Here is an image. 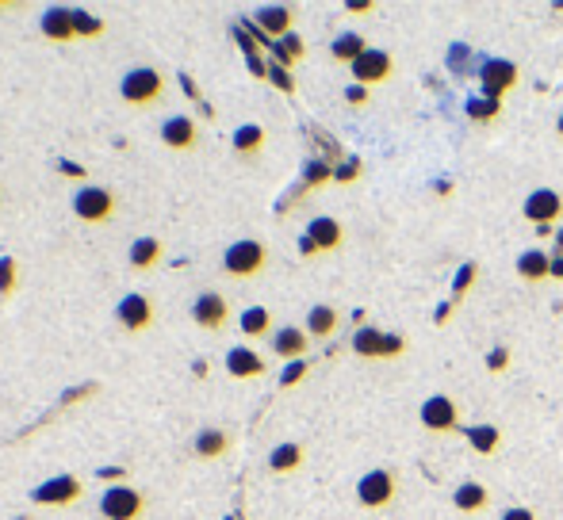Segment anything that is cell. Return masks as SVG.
<instances>
[{"label":"cell","mask_w":563,"mask_h":520,"mask_svg":"<svg viewBox=\"0 0 563 520\" xmlns=\"http://www.w3.org/2000/svg\"><path fill=\"white\" fill-rule=\"evenodd\" d=\"M307 352H311V334L303 325L272 329V356H280L284 364H292V360H307Z\"/></svg>","instance_id":"obj_13"},{"label":"cell","mask_w":563,"mask_h":520,"mask_svg":"<svg viewBox=\"0 0 563 520\" xmlns=\"http://www.w3.org/2000/svg\"><path fill=\"white\" fill-rule=\"evenodd\" d=\"M57 169H62V177H69V180H84V177H89V169L77 165V161H69V157H62Z\"/></svg>","instance_id":"obj_39"},{"label":"cell","mask_w":563,"mask_h":520,"mask_svg":"<svg viewBox=\"0 0 563 520\" xmlns=\"http://www.w3.org/2000/svg\"><path fill=\"white\" fill-rule=\"evenodd\" d=\"M238 329L245 337H268V329H272V310L268 307H250V310H242L238 314Z\"/></svg>","instance_id":"obj_30"},{"label":"cell","mask_w":563,"mask_h":520,"mask_svg":"<svg viewBox=\"0 0 563 520\" xmlns=\"http://www.w3.org/2000/svg\"><path fill=\"white\" fill-rule=\"evenodd\" d=\"M365 50H368V39L360 31H341L334 42H330V57H334L338 65H353Z\"/></svg>","instance_id":"obj_25"},{"label":"cell","mask_w":563,"mask_h":520,"mask_svg":"<svg viewBox=\"0 0 563 520\" xmlns=\"http://www.w3.org/2000/svg\"><path fill=\"white\" fill-rule=\"evenodd\" d=\"M20 283V264L16 256H0V299H12Z\"/></svg>","instance_id":"obj_33"},{"label":"cell","mask_w":563,"mask_h":520,"mask_svg":"<svg viewBox=\"0 0 563 520\" xmlns=\"http://www.w3.org/2000/svg\"><path fill=\"white\" fill-rule=\"evenodd\" d=\"M245 65H250V74H253V77H261V81H268V62H265V57H261V54H257V57H245Z\"/></svg>","instance_id":"obj_42"},{"label":"cell","mask_w":563,"mask_h":520,"mask_svg":"<svg viewBox=\"0 0 563 520\" xmlns=\"http://www.w3.org/2000/svg\"><path fill=\"white\" fill-rule=\"evenodd\" d=\"M100 479H104V482H115V486H119V479H127V471H123V467H104V471H100Z\"/></svg>","instance_id":"obj_45"},{"label":"cell","mask_w":563,"mask_h":520,"mask_svg":"<svg viewBox=\"0 0 563 520\" xmlns=\"http://www.w3.org/2000/svg\"><path fill=\"white\" fill-rule=\"evenodd\" d=\"M303 329L311 334V341H330L341 329V310L330 307V302H314V307L307 310V322H303Z\"/></svg>","instance_id":"obj_18"},{"label":"cell","mask_w":563,"mask_h":520,"mask_svg":"<svg viewBox=\"0 0 563 520\" xmlns=\"http://www.w3.org/2000/svg\"><path fill=\"white\" fill-rule=\"evenodd\" d=\"M165 96V77L157 74L154 65H135L127 69L123 81H119V100L131 108H150Z\"/></svg>","instance_id":"obj_2"},{"label":"cell","mask_w":563,"mask_h":520,"mask_svg":"<svg viewBox=\"0 0 563 520\" xmlns=\"http://www.w3.org/2000/svg\"><path fill=\"white\" fill-rule=\"evenodd\" d=\"M349 74H353V84H360V89H375V84H387L395 77V57H391V50L368 47L349 65Z\"/></svg>","instance_id":"obj_6"},{"label":"cell","mask_w":563,"mask_h":520,"mask_svg":"<svg viewBox=\"0 0 563 520\" xmlns=\"http://www.w3.org/2000/svg\"><path fill=\"white\" fill-rule=\"evenodd\" d=\"M356 169H360V161H349V165H341V169L334 172V180H356Z\"/></svg>","instance_id":"obj_46"},{"label":"cell","mask_w":563,"mask_h":520,"mask_svg":"<svg viewBox=\"0 0 563 520\" xmlns=\"http://www.w3.org/2000/svg\"><path fill=\"white\" fill-rule=\"evenodd\" d=\"M490 490L483 486V482H460L456 490H453V509L456 513H464V516H479V513H487L490 509Z\"/></svg>","instance_id":"obj_19"},{"label":"cell","mask_w":563,"mask_h":520,"mask_svg":"<svg viewBox=\"0 0 563 520\" xmlns=\"http://www.w3.org/2000/svg\"><path fill=\"white\" fill-rule=\"evenodd\" d=\"M498 520H541V516H537V509H529V505H510Z\"/></svg>","instance_id":"obj_40"},{"label":"cell","mask_w":563,"mask_h":520,"mask_svg":"<svg viewBox=\"0 0 563 520\" xmlns=\"http://www.w3.org/2000/svg\"><path fill=\"white\" fill-rule=\"evenodd\" d=\"M399 498V474L395 471H387V467H375L368 474H360V482H356V501L365 505V509L372 513H380L387 509Z\"/></svg>","instance_id":"obj_4"},{"label":"cell","mask_w":563,"mask_h":520,"mask_svg":"<svg viewBox=\"0 0 563 520\" xmlns=\"http://www.w3.org/2000/svg\"><path fill=\"white\" fill-rule=\"evenodd\" d=\"M39 31H42V39H50V42H74L77 39L74 8H66V4L47 8V12H42V20H39Z\"/></svg>","instance_id":"obj_17"},{"label":"cell","mask_w":563,"mask_h":520,"mask_svg":"<svg viewBox=\"0 0 563 520\" xmlns=\"http://www.w3.org/2000/svg\"><path fill=\"white\" fill-rule=\"evenodd\" d=\"M162 142L169 150H192L196 142H199V126L188 119V115H169V119L162 123Z\"/></svg>","instance_id":"obj_20"},{"label":"cell","mask_w":563,"mask_h":520,"mask_svg":"<svg viewBox=\"0 0 563 520\" xmlns=\"http://www.w3.org/2000/svg\"><path fill=\"white\" fill-rule=\"evenodd\" d=\"M268 84H272V89H280L284 96H295V81H292V69H284V65H277V62L268 65Z\"/></svg>","instance_id":"obj_37"},{"label":"cell","mask_w":563,"mask_h":520,"mask_svg":"<svg viewBox=\"0 0 563 520\" xmlns=\"http://www.w3.org/2000/svg\"><path fill=\"white\" fill-rule=\"evenodd\" d=\"M552 12H556V16H563V0H559V4H556V8H552Z\"/></svg>","instance_id":"obj_52"},{"label":"cell","mask_w":563,"mask_h":520,"mask_svg":"<svg viewBox=\"0 0 563 520\" xmlns=\"http://www.w3.org/2000/svg\"><path fill=\"white\" fill-rule=\"evenodd\" d=\"M506 368H510V349H506V344H498V349L487 352V371L490 375H498V371H506Z\"/></svg>","instance_id":"obj_38"},{"label":"cell","mask_w":563,"mask_h":520,"mask_svg":"<svg viewBox=\"0 0 563 520\" xmlns=\"http://www.w3.org/2000/svg\"><path fill=\"white\" fill-rule=\"evenodd\" d=\"M253 23L261 27V31L277 42L284 35H292V23H295V8L292 4H265L253 12Z\"/></svg>","instance_id":"obj_16"},{"label":"cell","mask_w":563,"mask_h":520,"mask_svg":"<svg viewBox=\"0 0 563 520\" xmlns=\"http://www.w3.org/2000/svg\"><path fill=\"white\" fill-rule=\"evenodd\" d=\"M345 12H349V16H368V12H375V4H372V0H349Z\"/></svg>","instance_id":"obj_43"},{"label":"cell","mask_w":563,"mask_h":520,"mask_svg":"<svg viewBox=\"0 0 563 520\" xmlns=\"http://www.w3.org/2000/svg\"><path fill=\"white\" fill-rule=\"evenodd\" d=\"M307 375H311V360H292V364H284V371H280V386L292 390L307 379Z\"/></svg>","instance_id":"obj_36"},{"label":"cell","mask_w":563,"mask_h":520,"mask_svg":"<svg viewBox=\"0 0 563 520\" xmlns=\"http://www.w3.org/2000/svg\"><path fill=\"white\" fill-rule=\"evenodd\" d=\"M20 520H31V516H20Z\"/></svg>","instance_id":"obj_53"},{"label":"cell","mask_w":563,"mask_h":520,"mask_svg":"<svg viewBox=\"0 0 563 520\" xmlns=\"http://www.w3.org/2000/svg\"><path fill=\"white\" fill-rule=\"evenodd\" d=\"M345 104L365 108V104H368V89H360V84H349V89H345Z\"/></svg>","instance_id":"obj_41"},{"label":"cell","mask_w":563,"mask_h":520,"mask_svg":"<svg viewBox=\"0 0 563 520\" xmlns=\"http://www.w3.org/2000/svg\"><path fill=\"white\" fill-rule=\"evenodd\" d=\"M142 513H146V498L127 482L108 486L104 498H100V516L104 520H138Z\"/></svg>","instance_id":"obj_8"},{"label":"cell","mask_w":563,"mask_h":520,"mask_svg":"<svg viewBox=\"0 0 563 520\" xmlns=\"http://www.w3.org/2000/svg\"><path fill=\"white\" fill-rule=\"evenodd\" d=\"M74 27H77V39H100L104 35V20L92 16L84 8H74Z\"/></svg>","instance_id":"obj_32"},{"label":"cell","mask_w":563,"mask_h":520,"mask_svg":"<svg viewBox=\"0 0 563 520\" xmlns=\"http://www.w3.org/2000/svg\"><path fill=\"white\" fill-rule=\"evenodd\" d=\"M307 57V42H303V35H284V39H277L272 42V62L277 65H284V69H292L295 62H303Z\"/></svg>","instance_id":"obj_29"},{"label":"cell","mask_w":563,"mask_h":520,"mask_svg":"<svg viewBox=\"0 0 563 520\" xmlns=\"http://www.w3.org/2000/svg\"><path fill=\"white\" fill-rule=\"evenodd\" d=\"M265 264H268V245L257 241V238H242L234 245H226V253H223V272L234 280L261 276Z\"/></svg>","instance_id":"obj_1"},{"label":"cell","mask_w":563,"mask_h":520,"mask_svg":"<svg viewBox=\"0 0 563 520\" xmlns=\"http://www.w3.org/2000/svg\"><path fill=\"white\" fill-rule=\"evenodd\" d=\"M180 84H184V92H188V96H199V92H196V84H192V77H180Z\"/></svg>","instance_id":"obj_50"},{"label":"cell","mask_w":563,"mask_h":520,"mask_svg":"<svg viewBox=\"0 0 563 520\" xmlns=\"http://www.w3.org/2000/svg\"><path fill=\"white\" fill-rule=\"evenodd\" d=\"M81 494H84V486H81L77 474H54V479L39 482L31 490V501L35 505H54V509H66V505L81 501Z\"/></svg>","instance_id":"obj_10"},{"label":"cell","mask_w":563,"mask_h":520,"mask_svg":"<svg viewBox=\"0 0 563 520\" xmlns=\"http://www.w3.org/2000/svg\"><path fill=\"white\" fill-rule=\"evenodd\" d=\"M265 371H268L265 356L253 352L250 344H234V349L226 352V375L230 379H261Z\"/></svg>","instance_id":"obj_15"},{"label":"cell","mask_w":563,"mask_h":520,"mask_svg":"<svg viewBox=\"0 0 563 520\" xmlns=\"http://www.w3.org/2000/svg\"><path fill=\"white\" fill-rule=\"evenodd\" d=\"M517 280L522 283H544L552 280V256L544 249H525L517 256Z\"/></svg>","instance_id":"obj_23"},{"label":"cell","mask_w":563,"mask_h":520,"mask_svg":"<svg viewBox=\"0 0 563 520\" xmlns=\"http://www.w3.org/2000/svg\"><path fill=\"white\" fill-rule=\"evenodd\" d=\"M475 280H479V264H475V260H468V264H460L456 280H453V302L464 299V295L471 291V287H475Z\"/></svg>","instance_id":"obj_34"},{"label":"cell","mask_w":563,"mask_h":520,"mask_svg":"<svg viewBox=\"0 0 563 520\" xmlns=\"http://www.w3.org/2000/svg\"><path fill=\"white\" fill-rule=\"evenodd\" d=\"M92 390H96V383H84V386H77V390H69V394H66L62 402H66V406H69V402H77L81 394H84V398H89V394H92Z\"/></svg>","instance_id":"obj_44"},{"label":"cell","mask_w":563,"mask_h":520,"mask_svg":"<svg viewBox=\"0 0 563 520\" xmlns=\"http://www.w3.org/2000/svg\"><path fill=\"white\" fill-rule=\"evenodd\" d=\"M522 214L532 226H556L563 219V195L556 187H537V192H529Z\"/></svg>","instance_id":"obj_12"},{"label":"cell","mask_w":563,"mask_h":520,"mask_svg":"<svg viewBox=\"0 0 563 520\" xmlns=\"http://www.w3.org/2000/svg\"><path fill=\"white\" fill-rule=\"evenodd\" d=\"M230 142H234V153H238V157H257V153L265 150L268 134H265V126H261V123H242Z\"/></svg>","instance_id":"obj_28"},{"label":"cell","mask_w":563,"mask_h":520,"mask_svg":"<svg viewBox=\"0 0 563 520\" xmlns=\"http://www.w3.org/2000/svg\"><path fill=\"white\" fill-rule=\"evenodd\" d=\"M479 84H483V96L487 100H506L517 84H522V69H517L510 57H487L483 69H479Z\"/></svg>","instance_id":"obj_7"},{"label":"cell","mask_w":563,"mask_h":520,"mask_svg":"<svg viewBox=\"0 0 563 520\" xmlns=\"http://www.w3.org/2000/svg\"><path fill=\"white\" fill-rule=\"evenodd\" d=\"M303 238H307L319 253H338L341 245H345V226L334 219V214H319V219H311V222H307Z\"/></svg>","instance_id":"obj_14"},{"label":"cell","mask_w":563,"mask_h":520,"mask_svg":"<svg viewBox=\"0 0 563 520\" xmlns=\"http://www.w3.org/2000/svg\"><path fill=\"white\" fill-rule=\"evenodd\" d=\"M157 260H162V241L157 238H135L131 241V249H127V264H131L135 272H150Z\"/></svg>","instance_id":"obj_26"},{"label":"cell","mask_w":563,"mask_h":520,"mask_svg":"<svg viewBox=\"0 0 563 520\" xmlns=\"http://www.w3.org/2000/svg\"><path fill=\"white\" fill-rule=\"evenodd\" d=\"M349 349L360 360H383L387 334H383V329H375V325H360L356 334H353V341H349Z\"/></svg>","instance_id":"obj_24"},{"label":"cell","mask_w":563,"mask_h":520,"mask_svg":"<svg viewBox=\"0 0 563 520\" xmlns=\"http://www.w3.org/2000/svg\"><path fill=\"white\" fill-rule=\"evenodd\" d=\"M326 180H334V169H330L326 161H307V169H303V192H311V187H322Z\"/></svg>","instance_id":"obj_35"},{"label":"cell","mask_w":563,"mask_h":520,"mask_svg":"<svg viewBox=\"0 0 563 520\" xmlns=\"http://www.w3.org/2000/svg\"><path fill=\"white\" fill-rule=\"evenodd\" d=\"M154 299L142 295V291H127L119 302H115V322H119L127 334H146V329L154 325Z\"/></svg>","instance_id":"obj_9"},{"label":"cell","mask_w":563,"mask_h":520,"mask_svg":"<svg viewBox=\"0 0 563 520\" xmlns=\"http://www.w3.org/2000/svg\"><path fill=\"white\" fill-rule=\"evenodd\" d=\"M552 280L563 283V256H552Z\"/></svg>","instance_id":"obj_47"},{"label":"cell","mask_w":563,"mask_h":520,"mask_svg":"<svg viewBox=\"0 0 563 520\" xmlns=\"http://www.w3.org/2000/svg\"><path fill=\"white\" fill-rule=\"evenodd\" d=\"M418 417H422V429L433 432V437H449V432H460L464 425H460V406L453 394H429L422 402V410H418Z\"/></svg>","instance_id":"obj_5"},{"label":"cell","mask_w":563,"mask_h":520,"mask_svg":"<svg viewBox=\"0 0 563 520\" xmlns=\"http://www.w3.org/2000/svg\"><path fill=\"white\" fill-rule=\"evenodd\" d=\"M299 253H303V256H319V249H314L307 238H299Z\"/></svg>","instance_id":"obj_48"},{"label":"cell","mask_w":563,"mask_h":520,"mask_svg":"<svg viewBox=\"0 0 563 520\" xmlns=\"http://www.w3.org/2000/svg\"><path fill=\"white\" fill-rule=\"evenodd\" d=\"M468 119L479 126L495 123V119H502V104L498 100H487V96H475V100H468Z\"/></svg>","instance_id":"obj_31"},{"label":"cell","mask_w":563,"mask_h":520,"mask_svg":"<svg viewBox=\"0 0 563 520\" xmlns=\"http://www.w3.org/2000/svg\"><path fill=\"white\" fill-rule=\"evenodd\" d=\"M556 134H559V142H563V111H559V119H556Z\"/></svg>","instance_id":"obj_51"},{"label":"cell","mask_w":563,"mask_h":520,"mask_svg":"<svg viewBox=\"0 0 563 520\" xmlns=\"http://www.w3.org/2000/svg\"><path fill=\"white\" fill-rule=\"evenodd\" d=\"M552 245H556V253H552V256H563V226L556 230V238H552Z\"/></svg>","instance_id":"obj_49"},{"label":"cell","mask_w":563,"mask_h":520,"mask_svg":"<svg viewBox=\"0 0 563 520\" xmlns=\"http://www.w3.org/2000/svg\"><path fill=\"white\" fill-rule=\"evenodd\" d=\"M464 432V440H468V447L475 455H483V459H490V455H498L502 452V429L498 425H487V421H479V425H468V429H460Z\"/></svg>","instance_id":"obj_21"},{"label":"cell","mask_w":563,"mask_h":520,"mask_svg":"<svg viewBox=\"0 0 563 520\" xmlns=\"http://www.w3.org/2000/svg\"><path fill=\"white\" fill-rule=\"evenodd\" d=\"M303 459H307V447L303 444H277L272 447V455H268V471L272 474H292V471H299L303 467Z\"/></svg>","instance_id":"obj_27"},{"label":"cell","mask_w":563,"mask_h":520,"mask_svg":"<svg viewBox=\"0 0 563 520\" xmlns=\"http://www.w3.org/2000/svg\"><path fill=\"white\" fill-rule=\"evenodd\" d=\"M230 447H234V437H230L226 429H219V425L199 429V432H196V440H192L196 459H219V455L230 452Z\"/></svg>","instance_id":"obj_22"},{"label":"cell","mask_w":563,"mask_h":520,"mask_svg":"<svg viewBox=\"0 0 563 520\" xmlns=\"http://www.w3.org/2000/svg\"><path fill=\"white\" fill-rule=\"evenodd\" d=\"M192 322H196L199 329H211V334L226 329V325H230V302H226V295H219V291H199V295L192 299Z\"/></svg>","instance_id":"obj_11"},{"label":"cell","mask_w":563,"mask_h":520,"mask_svg":"<svg viewBox=\"0 0 563 520\" xmlns=\"http://www.w3.org/2000/svg\"><path fill=\"white\" fill-rule=\"evenodd\" d=\"M74 214L81 222H89V226H104L115 219V207H119V199H115L108 187H100V184H84L74 192Z\"/></svg>","instance_id":"obj_3"}]
</instances>
